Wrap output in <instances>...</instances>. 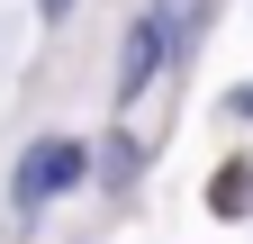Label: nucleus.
I'll list each match as a JSON object with an SVG mask.
<instances>
[{
    "instance_id": "2",
    "label": "nucleus",
    "mask_w": 253,
    "mask_h": 244,
    "mask_svg": "<svg viewBox=\"0 0 253 244\" xmlns=\"http://www.w3.org/2000/svg\"><path fill=\"white\" fill-rule=\"evenodd\" d=\"M154 64H163V18H136L126 27V64H118V100H136L154 81Z\"/></svg>"
},
{
    "instance_id": "4",
    "label": "nucleus",
    "mask_w": 253,
    "mask_h": 244,
    "mask_svg": "<svg viewBox=\"0 0 253 244\" xmlns=\"http://www.w3.org/2000/svg\"><path fill=\"white\" fill-rule=\"evenodd\" d=\"M63 9H73V0H45V18H63Z\"/></svg>"
},
{
    "instance_id": "3",
    "label": "nucleus",
    "mask_w": 253,
    "mask_h": 244,
    "mask_svg": "<svg viewBox=\"0 0 253 244\" xmlns=\"http://www.w3.org/2000/svg\"><path fill=\"white\" fill-rule=\"evenodd\" d=\"M208 208H217V217H244V208H253V163H217Z\"/></svg>"
},
{
    "instance_id": "1",
    "label": "nucleus",
    "mask_w": 253,
    "mask_h": 244,
    "mask_svg": "<svg viewBox=\"0 0 253 244\" xmlns=\"http://www.w3.org/2000/svg\"><path fill=\"white\" fill-rule=\"evenodd\" d=\"M73 181H82V145H37V154H27L18 163V208H45V199H63V190H73Z\"/></svg>"
}]
</instances>
